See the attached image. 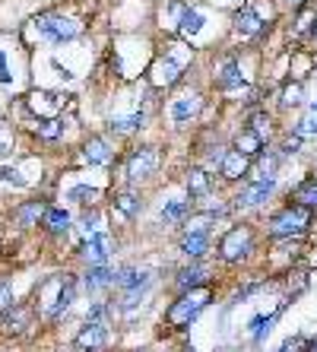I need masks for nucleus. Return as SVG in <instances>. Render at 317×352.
I'll return each mask as SVG.
<instances>
[{"instance_id": "f257e3e1", "label": "nucleus", "mask_w": 317, "mask_h": 352, "mask_svg": "<svg viewBox=\"0 0 317 352\" xmlns=\"http://www.w3.org/2000/svg\"><path fill=\"white\" fill-rule=\"evenodd\" d=\"M76 298V283L70 273H54L39 286V305L48 320H61Z\"/></svg>"}, {"instance_id": "f03ea898", "label": "nucleus", "mask_w": 317, "mask_h": 352, "mask_svg": "<svg viewBox=\"0 0 317 352\" xmlns=\"http://www.w3.org/2000/svg\"><path fill=\"white\" fill-rule=\"evenodd\" d=\"M210 302H212V292H210L206 286H197V289H187V292H181L178 302H171L168 311H165V320H168V327H175V330L190 327V320H194L197 314L204 311Z\"/></svg>"}, {"instance_id": "7ed1b4c3", "label": "nucleus", "mask_w": 317, "mask_h": 352, "mask_svg": "<svg viewBox=\"0 0 317 352\" xmlns=\"http://www.w3.org/2000/svg\"><path fill=\"white\" fill-rule=\"evenodd\" d=\"M308 226H311V210L308 206L289 204L270 219V235L273 238H295V235H305Z\"/></svg>"}, {"instance_id": "20e7f679", "label": "nucleus", "mask_w": 317, "mask_h": 352, "mask_svg": "<svg viewBox=\"0 0 317 352\" xmlns=\"http://www.w3.org/2000/svg\"><path fill=\"white\" fill-rule=\"evenodd\" d=\"M114 286L124 292V305L131 308V305H137L140 298L146 295V289L153 286V273L137 270V267H121V270L114 273Z\"/></svg>"}, {"instance_id": "39448f33", "label": "nucleus", "mask_w": 317, "mask_h": 352, "mask_svg": "<svg viewBox=\"0 0 317 352\" xmlns=\"http://www.w3.org/2000/svg\"><path fill=\"white\" fill-rule=\"evenodd\" d=\"M35 32H39L41 38L54 41V45H64V41H74L76 35H80V23L57 16V13H45V16L35 19Z\"/></svg>"}, {"instance_id": "423d86ee", "label": "nucleus", "mask_w": 317, "mask_h": 352, "mask_svg": "<svg viewBox=\"0 0 317 352\" xmlns=\"http://www.w3.org/2000/svg\"><path fill=\"white\" fill-rule=\"evenodd\" d=\"M254 251V232L248 229V226H235V229H228L226 235H222L219 241V257L228 263L241 261V257H248Z\"/></svg>"}, {"instance_id": "0eeeda50", "label": "nucleus", "mask_w": 317, "mask_h": 352, "mask_svg": "<svg viewBox=\"0 0 317 352\" xmlns=\"http://www.w3.org/2000/svg\"><path fill=\"white\" fill-rule=\"evenodd\" d=\"M155 168H159V149L155 146H140L127 156L124 175H127V181H143V178H153Z\"/></svg>"}, {"instance_id": "6e6552de", "label": "nucleus", "mask_w": 317, "mask_h": 352, "mask_svg": "<svg viewBox=\"0 0 317 352\" xmlns=\"http://www.w3.org/2000/svg\"><path fill=\"white\" fill-rule=\"evenodd\" d=\"M273 188H276V181H273V178H257V181H251V184H248V188H241V194L235 197V206H241V210L261 206L263 200H270Z\"/></svg>"}, {"instance_id": "1a4fd4ad", "label": "nucleus", "mask_w": 317, "mask_h": 352, "mask_svg": "<svg viewBox=\"0 0 317 352\" xmlns=\"http://www.w3.org/2000/svg\"><path fill=\"white\" fill-rule=\"evenodd\" d=\"M114 251V241L108 232H102V235L89 238V241H83V257H86V263L89 267H105L108 257H111Z\"/></svg>"}, {"instance_id": "9d476101", "label": "nucleus", "mask_w": 317, "mask_h": 352, "mask_svg": "<svg viewBox=\"0 0 317 352\" xmlns=\"http://www.w3.org/2000/svg\"><path fill=\"white\" fill-rule=\"evenodd\" d=\"M108 343V324H98V320H86V327L76 333V346L83 352H96Z\"/></svg>"}, {"instance_id": "9b49d317", "label": "nucleus", "mask_w": 317, "mask_h": 352, "mask_svg": "<svg viewBox=\"0 0 317 352\" xmlns=\"http://www.w3.org/2000/svg\"><path fill=\"white\" fill-rule=\"evenodd\" d=\"M29 108H32L39 118H57V111L64 108V98L57 96V92H32L29 96Z\"/></svg>"}, {"instance_id": "f8f14e48", "label": "nucleus", "mask_w": 317, "mask_h": 352, "mask_svg": "<svg viewBox=\"0 0 317 352\" xmlns=\"http://www.w3.org/2000/svg\"><path fill=\"white\" fill-rule=\"evenodd\" d=\"M197 111H200V96H197V92H184V96H178L175 102H171L168 115H171V121L175 124H187Z\"/></svg>"}, {"instance_id": "ddd939ff", "label": "nucleus", "mask_w": 317, "mask_h": 352, "mask_svg": "<svg viewBox=\"0 0 317 352\" xmlns=\"http://www.w3.org/2000/svg\"><path fill=\"white\" fill-rule=\"evenodd\" d=\"M181 251H184V257H190V261L204 257L206 251H210V235H206V229H187L184 238H181Z\"/></svg>"}, {"instance_id": "4468645a", "label": "nucleus", "mask_w": 317, "mask_h": 352, "mask_svg": "<svg viewBox=\"0 0 317 352\" xmlns=\"http://www.w3.org/2000/svg\"><path fill=\"white\" fill-rule=\"evenodd\" d=\"M235 149L241 153V156H261V149H263V133L261 131H254L251 124L248 127H241L238 131V137H235Z\"/></svg>"}, {"instance_id": "2eb2a0df", "label": "nucleus", "mask_w": 317, "mask_h": 352, "mask_svg": "<svg viewBox=\"0 0 317 352\" xmlns=\"http://www.w3.org/2000/svg\"><path fill=\"white\" fill-rule=\"evenodd\" d=\"M29 320H32V311H29L25 305H13V308H7L0 327L7 330V333H23V330L29 327Z\"/></svg>"}, {"instance_id": "dca6fc26", "label": "nucleus", "mask_w": 317, "mask_h": 352, "mask_svg": "<svg viewBox=\"0 0 317 352\" xmlns=\"http://www.w3.org/2000/svg\"><path fill=\"white\" fill-rule=\"evenodd\" d=\"M219 172L226 181H235V178H241V175H248V156H241L238 149H228L219 162Z\"/></svg>"}, {"instance_id": "f3484780", "label": "nucleus", "mask_w": 317, "mask_h": 352, "mask_svg": "<svg viewBox=\"0 0 317 352\" xmlns=\"http://www.w3.org/2000/svg\"><path fill=\"white\" fill-rule=\"evenodd\" d=\"M178 80H181V64L178 60H171V58L155 60V67H153V82L155 86H175Z\"/></svg>"}, {"instance_id": "a211bd4d", "label": "nucleus", "mask_w": 317, "mask_h": 352, "mask_svg": "<svg viewBox=\"0 0 317 352\" xmlns=\"http://www.w3.org/2000/svg\"><path fill=\"white\" fill-rule=\"evenodd\" d=\"M41 226H45L51 235H64V232L70 229V213L61 210V206H48L45 216H41Z\"/></svg>"}, {"instance_id": "6ab92c4d", "label": "nucleus", "mask_w": 317, "mask_h": 352, "mask_svg": "<svg viewBox=\"0 0 317 352\" xmlns=\"http://www.w3.org/2000/svg\"><path fill=\"white\" fill-rule=\"evenodd\" d=\"M83 159L89 165H108L111 162V149H108V143L102 137H92L86 146H83Z\"/></svg>"}, {"instance_id": "aec40b11", "label": "nucleus", "mask_w": 317, "mask_h": 352, "mask_svg": "<svg viewBox=\"0 0 317 352\" xmlns=\"http://www.w3.org/2000/svg\"><path fill=\"white\" fill-rule=\"evenodd\" d=\"M114 213L121 216V219H133V216H140V197L131 194V190L114 194Z\"/></svg>"}, {"instance_id": "412c9836", "label": "nucleus", "mask_w": 317, "mask_h": 352, "mask_svg": "<svg viewBox=\"0 0 317 352\" xmlns=\"http://www.w3.org/2000/svg\"><path fill=\"white\" fill-rule=\"evenodd\" d=\"M86 289L89 292H102V289L114 286V270H108V267H89V273H86Z\"/></svg>"}, {"instance_id": "4be33fe9", "label": "nucleus", "mask_w": 317, "mask_h": 352, "mask_svg": "<svg viewBox=\"0 0 317 352\" xmlns=\"http://www.w3.org/2000/svg\"><path fill=\"white\" fill-rule=\"evenodd\" d=\"M212 188V178L204 172V168H190L187 172V190H190V197L194 200H200V197H206Z\"/></svg>"}, {"instance_id": "5701e85b", "label": "nucleus", "mask_w": 317, "mask_h": 352, "mask_svg": "<svg viewBox=\"0 0 317 352\" xmlns=\"http://www.w3.org/2000/svg\"><path fill=\"white\" fill-rule=\"evenodd\" d=\"M235 29L241 35H257L263 29L261 13H257V10H241V13L235 16Z\"/></svg>"}, {"instance_id": "b1692460", "label": "nucleus", "mask_w": 317, "mask_h": 352, "mask_svg": "<svg viewBox=\"0 0 317 352\" xmlns=\"http://www.w3.org/2000/svg\"><path fill=\"white\" fill-rule=\"evenodd\" d=\"M206 279V267H200V263H190V267H184V270L178 273V289L181 292H187V289H197L200 283Z\"/></svg>"}, {"instance_id": "393cba45", "label": "nucleus", "mask_w": 317, "mask_h": 352, "mask_svg": "<svg viewBox=\"0 0 317 352\" xmlns=\"http://www.w3.org/2000/svg\"><path fill=\"white\" fill-rule=\"evenodd\" d=\"M241 82H244L241 67H238L235 60H226V64H222V70H219V86H222V89H238Z\"/></svg>"}, {"instance_id": "a878e982", "label": "nucleus", "mask_w": 317, "mask_h": 352, "mask_svg": "<svg viewBox=\"0 0 317 352\" xmlns=\"http://www.w3.org/2000/svg\"><path fill=\"white\" fill-rule=\"evenodd\" d=\"M143 111H133V115H124V118H111V131L114 133H133L143 127Z\"/></svg>"}, {"instance_id": "bb28decb", "label": "nucleus", "mask_w": 317, "mask_h": 352, "mask_svg": "<svg viewBox=\"0 0 317 352\" xmlns=\"http://www.w3.org/2000/svg\"><path fill=\"white\" fill-rule=\"evenodd\" d=\"M39 216H45V206H41L39 200H32V204H25L17 210V222L23 229H32L35 222H39Z\"/></svg>"}, {"instance_id": "cd10ccee", "label": "nucleus", "mask_w": 317, "mask_h": 352, "mask_svg": "<svg viewBox=\"0 0 317 352\" xmlns=\"http://www.w3.org/2000/svg\"><path fill=\"white\" fill-rule=\"evenodd\" d=\"M80 232H83V238L89 241V238H96V235H102L105 232V219L92 210V213H86L83 216V222H80Z\"/></svg>"}, {"instance_id": "c85d7f7f", "label": "nucleus", "mask_w": 317, "mask_h": 352, "mask_svg": "<svg viewBox=\"0 0 317 352\" xmlns=\"http://www.w3.org/2000/svg\"><path fill=\"white\" fill-rule=\"evenodd\" d=\"M295 204H301V206H317V178H311V181H305V184H298L295 188Z\"/></svg>"}, {"instance_id": "c756f323", "label": "nucleus", "mask_w": 317, "mask_h": 352, "mask_svg": "<svg viewBox=\"0 0 317 352\" xmlns=\"http://www.w3.org/2000/svg\"><path fill=\"white\" fill-rule=\"evenodd\" d=\"M200 29H204V13H200V10H184V13H181V32L197 35Z\"/></svg>"}, {"instance_id": "7c9ffc66", "label": "nucleus", "mask_w": 317, "mask_h": 352, "mask_svg": "<svg viewBox=\"0 0 317 352\" xmlns=\"http://www.w3.org/2000/svg\"><path fill=\"white\" fill-rule=\"evenodd\" d=\"M98 197L96 188H89V184H76V188L67 190V200H76V204H92Z\"/></svg>"}, {"instance_id": "2f4dec72", "label": "nucleus", "mask_w": 317, "mask_h": 352, "mask_svg": "<svg viewBox=\"0 0 317 352\" xmlns=\"http://www.w3.org/2000/svg\"><path fill=\"white\" fill-rule=\"evenodd\" d=\"M61 133H64V121L61 118H51V121H45L39 127V140H57Z\"/></svg>"}, {"instance_id": "473e14b6", "label": "nucleus", "mask_w": 317, "mask_h": 352, "mask_svg": "<svg viewBox=\"0 0 317 352\" xmlns=\"http://www.w3.org/2000/svg\"><path fill=\"white\" fill-rule=\"evenodd\" d=\"M184 213H187L184 200H171V204L162 210V222H178V219H184Z\"/></svg>"}, {"instance_id": "72a5a7b5", "label": "nucleus", "mask_w": 317, "mask_h": 352, "mask_svg": "<svg viewBox=\"0 0 317 352\" xmlns=\"http://www.w3.org/2000/svg\"><path fill=\"white\" fill-rule=\"evenodd\" d=\"M0 308H3V311L13 308V286H10L7 279H0Z\"/></svg>"}, {"instance_id": "f704fd0d", "label": "nucleus", "mask_w": 317, "mask_h": 352, "mask_svg": "<svg viewBox=\"0 0 317 352\" xmlns=\"http://www.w3.org/2000/svg\"><path fill=\"white\" fill-rule=\"evenodd\" d=\"M301 349H308V340H305V336H292V340H285V343L279 346V352H301Z\"/></svg>"}, {"instance_id": "c9c22d12", "label": "nucleus", "mask_w": 317, "mask_h": 352, "mask_svg": "<svg viewBox=\"0 0 317 352\" xmlns=\"http://www.w3.org/2000/svg\"><path fill=\"white\" fill-rule=\"evenodd\" d=\"M298 133H317V105L308 111V118L301 121V127H298Z\"/></svg>"}, {"instance_id": "e433bc0d", "label": "nucleus", "mask_w": 317, "mask_h": 352, "mask_svg": "<svg viewBox=\"0 0 317 352\" xmlns=\"http://www.w3.org/2000/svg\"><path fill=\"white\" fill-rule=\"evenodd\" d=\"M0 178H3V181H13L17 188H23V184H25V178H19V172H17V168H10V165H0Z\"/></svg>"}, {"instance_id": "4c0bfd02", "label": "nucleus", "mask_w": 317, "mask_h": 352, "mask_svg": "<svg viewBox=\"0 0 317 352\" xmlns=\"http://www.w3.org/2000/svg\"><path fill=\"white\" fill-rule=\"evenodd\" d=\"M108 314H111V308L108 305H96L89 311V320H98V324H108Z\"/></svg>"}, {"instance_id": "58836bf2", "label": "nucleus", "mask_w": 317, "mask_h": 352, "mask_svg": "<svg viewBox=\"0 0 317 352\" xmlns=\"http://www.w3.org/2000/svg\"><path fill=\"white\" fill-rule=\"evenodd\" d=\"M10 146H13V133L7 124H0V153H10Z\"/></svg>"}, {"instance_id": "ea45409f", "label": "nucleus", "mask_w": 317, "mask_h": 352, "mask_svg": "<svg viewBox=\"0 0 317 352\" xmlns=\"http://www.w3.org/2000/svg\"><path fill=\"white\" fill-rule=\"evenodd\" d=\"M298 146H301V137H289L285 140V146H283V153L285 156H292V153H298Z\"/></svg>"}, {"instance_id": "a19ab883", "label": "nucleus", "mask_w": 317, "mask_h": 352, "mask_svg": "<svg viewBox=\"0 0 317 352\" xmlns=\"http://www.w3.org/2000/svg\"><path fill=\"white\" fill-rule=\"evenodd\" d=\"M301 89H298V86H295V89H285V98H283V102H285V105H298V102H301Z\"/></svg>"}, {"instance_id": "79ce46f5", "label": "nucleus", "mask_w": 317, "mask_h": 352, "mask_svg": "<svg viewBox=\"0 0 317 352\" xmlns=\"http://www.w3.org/2000/svg\"><path fill=\"white\" fill-rule=\"evenodd\" d=\"M0 80L10 82V67H7V58H3V51H0Z\"/></svg>"}, {"instance_id": "37998d69", "label": "nucleus", "mask_w": 317, "mask_h": 352, "mask_svg": "<svg viewBox=\"0 0 317 352\" xmlns=\"http://www.w3.org/2000/svg\"><path fill=\"white\" fill-rule=\"evenodd\" d=\"M292 3H305V0H292Z\"/></svg>"}, {"instance_id": "c03bdc74", "label": "nucleus", "mask_w": 317, "mask_h": 352, "mask_svg": "<svg viewBox=\"0 0 317 352\" xmlns=\"http://www.w3.org/2000/svg\"><path fill=\"white\" fill-rule=\"evenodd\" d=\"M184 352H194V349H184Z\"/></svg>"}, {"instance_id": "a18cd8bd", "label": "nucleus", "mask_w": 317, "mask_h": 352, "mask_svg": "<svg viewBox=\"0 0 317 352\" xmlns=\"http://www.w3.org/2000/svg\"><path fill=\"white\" fill-rule=\"evenodd\" d=\"M311 352H317V346H314V349H311Z\"/></svg>"}, {"instance_id": "49530a36", "label": "nucleus", "mask_w": 317, "mask_h": 352, "mask_svg": "<svg viewBox=\"0 0 317 352\" xmlns=\"http://www.w3.org/2000/svg\"><path fill=\"white\" fill-rule=\"evenodd\" d=\"M314 29H317V25H314Z\"/></svg>"}]
</instances>
